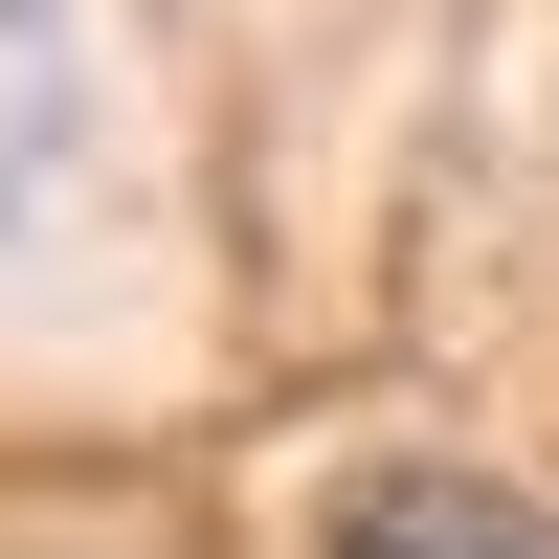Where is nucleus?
<instances>
[{
	"label": "nucleus",
	"instance_id": "2",
	"mask_svg": "<svg viewBox=\"0 0 559 559\" xmlns=\"http://www.w3.org/2000/svg\"><path fill=\"white\" fill-rule=\"evenodd\" d=\"M313 559H559V537H537V492H492V471H358L336 515H313Z\"/></svg>",
	"mask_w": 559,
	"mask_h": 559
},
{
	"label": "nucleus",
	"instance_id": "1",
	"mask_svg": "<svg viewBox=\"0 0 559 559\" xmlns=\"http://www.w3.org/2000/svg\"><path fill=\"white\" fill-rule=\"evenodd\" d=\"M68 179H90V45L68 0H0V247H45Z\"/></svg>",
	"mask_w": 559,
	"mask_h": 559
}]
</instances>
